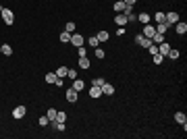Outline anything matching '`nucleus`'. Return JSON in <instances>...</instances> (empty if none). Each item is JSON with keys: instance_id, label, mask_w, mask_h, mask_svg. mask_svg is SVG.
<instances>
[{"instance_id": "f257e3e1", "label": "nucleus", "mask_w": 187, "mask_h": 139, "mask_svg": "<svg viewBox=\"0 0 187 139\" xmlns=\"http://www.w3.org/2000/svg\"><path fill=\"white\" fill-rule=\"evenodd\" d=\"M0 15H2V19H4V23H6V25H13V21H15V15H13V10L4 8V6H0Z\"/></svg>"}, {"instance_id": "f03ea898", "label": "nucleus", "mask_w": 187, "mask_h": 139, "mask_svg": "<svg viewBox=\"0 0 187 139\" xmlns=\"http://www.w3.org/2000/svg\"><path fill=\"white\" fill-rule=\"evenodd\" d=\"M135 44H137V46H141V48H148L152 42H150V40H148L143 33H137V35H135Z\"/></svg>"}, {"instance_id": "7ed1b4c3", "label": "nucleus", "mask_w": 187, "mask_h": 139, "mask_svg": "<svg viewBox=\"0 0 187 139\" xmlns=\"http://www.w3.org/2000/svg\"><path fill=\"white\" fill-rule=\"evenodd\" d=\"M141 33H143V35H145V38H148V40H152V35H154V33H156V27H154V25H150V23H148V25H143V31H141Z\"/></svg>"}, {"instance_id": "20e7f679", "label": "nucleus", "mask_w": 187, "mask_h": 139, "mask_svg": "<svg viewBox=\"0 0 187 139\" xmlns=\"http://www.w3.org/2000/svg\"><path fill=\"white\" fill-rule=\"evenodd\" d=\"M71 44L75 48L83 46V35H79V33H71Z\"/></svg>"}, {"instance_id": "39448f33", "label": "nucleus", "mask_w": 187, "mask_h": 139, "mask_svg": "<svg viewBox=\"0 0 187 139\" xmlns=\"http://www.w3.org/2000/svg\"><path fill=\"white\" fill-rule=\"evenodd\" d=\"M164 17H166V23H168V25H175V23H179V15H177V13H173V10H171V13H166Z\"/></svg>"}, {"instance_id": "423d86ee", "label": "nucleus", "mask_w": 187, "mask_h": 139, "mask_svg": "<svg viewBox=\"0 0 187 139\" xmlns=\"http://www.w3.org/2000/svg\"><path fill=\"white\" fill-rule=\"evenodd\" d=\"M114 23H117L119 27H125V25H127L129 21H127V17H125L123 13H117V17H114Z\"/></svg>"}, {"instance_id": "0eeeda50", "label": "nucleus", "mask_w": 187, "mask_h": 139, "mask_svg": "<svg viewBox=\"0 0 187 139\" xmlns=\"http://www.w3.org/2000/svg\"><path fill=\"white\" fill-rule=\"evenodd\" d=\"M25 112H27V108H25V106H17V108L13 110V116L19 121V118H23V116H25Z\"/></svg>"}, {"instance_id": "6e6552de", "label": "nucleus", "mask_w": 187, "mask_h": 139, "mask_svg": "<svg viewBox=\"0 0 187 139\" xmlns=\"http://www.w3.org/2000/svg\"><path fill=\"white\" fill-rule=\"evenodd\" d=\"M168 50H171V46H168V42H160V46H158V54H162V56H166V54H168Z\"/></svg>"}, {"instance_id": "1a4fd4ad", "label": "nucleus", "mask_w": 187, "mask_h": 139, "mask_svg": "<svg viewBox=\"0 0 187 139\" xmlns=\"http://www.w3.org/2000/svg\"><path fill=\"white\" fill-rule=\"evenodd\" d=\"M175 29H177V33H179V35H183V33H187V23H181V21H179V23H175Z\"/></svg>"}, {"instance_id": "9d476101", "label": "nucleus", "mask_w": 187, "mask_h": 139, "mask_svg": "<svg viewBox=\"0 0 187 139\" xmlns=\"http://www.w3.org/2000/svg\"><path fill=\"white\" fill-rule=\"evenodd\" d=\"M67 100H69L71 104H73V102H77V92H75L73 87H69V89H67Z\"/></svg>"}, {"instance_id": "9b49d317", "label": "nucleus", "mask_w": 187, "mask_h": 139, "mask_svg": "<svg viewBox=\"0 0 187 139\" xmlns=\"http://www.w3.org/2000/svg\"><path fill=\"white\" fill-rule=\"evenodd\" d=\"M100 89H102V93H104V95H112V93H114V87H112V85H108L106 81H104V85H102Z\"/></svg>"}, {"instance_id": "f8f14e48", "label": "nucleus", "mask_w": 187, "mask_h": 139, "mask_svg": "<svg viewBox=\"0 0 187 139\" xmlns=\"http://www.w3.org/2000/svg\"><path fill=\"white\" fill-rule=\"evenodd\" d=\"M168 27H171L168 23H158V27H156V33H160V35H164Z\"/></svg>"}, {"instance_id": "ddd939ff", "label": "nucleus", "mask_w": 187, "mask_h": 139, "mask_svg": "<svg viewBox=\"0 0 187 139\" xmlns=\"http://www.w3.org/2000/svg\"><path fill=\"white\" fill-rule=\"evenodd\" d=\"M79 69H90V58L88 56H79Z\"/></svg>"}, {"instance_id": "4468645a", "label": "nucleus", "mask_w": 187, "mask_h": 139, "mask_svg": "<svg viewBox=\"0 0 187 139\" xmlns=\"http://www.w3.org/2000/svg\"><path fill=\"white\" fill-rule=\"evenodd\" d=\"M100 95H102V89L96 87V85H92V87H90V98H100Z\"/></svg>"}, {"instance_id": "2eb2a0df", "label": "nucleus", "mask_w": 187, "mask_h": 139, "mask_svg": "<svg viewBox=\"0 0 187 139\" xmlns=\"http://www.w3.org/2000/svg\"><path fill=\"white\" fill-rule=\"evenodd\" d=\"M125 6H127V4H125L123 0H117V2H114V13H123Z\"/></svg>"}, {"instance_id": "dca6fc26", "label": "nucleus", "mask_w": 187, "mask_h": 139, "mask_svg": "<svg viewBox=\"0 0 187 139\" xmlns=\"http://www.w3.org/2000/svg\"><path fill=\"white\" fill-rule=\"evenodd\" d=\"M67 71H69L67 67H58V69H56V77H58V79H65V77H67Z\"/></svg>"}, {"instance_id": "f3484780", "label": "nucleus", "mask_w": 187, "mask_h": 139, "mask_svg": "<svg viewBox=\"0 0 187 139\" xmlns=\"http://www.w3.org/2000/svg\"><path fill=\"white\" fill-rule=\"evenodd\" d=\"M83 85H85V83H83L81 79H73V89H75V92H81Z\"/></svg>"}, {"instance_id": "a211bd4d", "label": "nucleus", "mask_w": 187, "mask_h": 139, "mask_svg": "<svg viewBox=\"0 0 187 139\" xmlns=\"http://www.w3.org/2000/svg\"><path fill=\"white\" fill-rule=\"evenodd\" d=\"M175 121H177L179 125H185V123H187V116L183 114V112H177V114H175Z\"/></svg>"}, {"instance_id": "6ab92c4d", "label": "nucleus", "mask_w": 187, "mask_h": 139, "mask_svg": "<svg viewBox=\"0 0 187 139\" xmlns=\"http://www.w3.org/2000/svg\"><path fill=\"white\" fill-rule=\"evenodd\" d=\"M137 21L143 23V25H148V23H150V15H148V13H141V15H137Z\"/></svg>"}, {"instance_id": "aec40b11", "label": "nucleus", "mask_w": 187, "mask_h": 139, "mask_svg": "<svg viewBox=\"0 0 187 139\" xmlns=\"http://www.w3.org/2000/svg\"><path fill=\"white\" fill-rule=\"evenodd\" d=\"M0 52H2L4 56H10V54H13V48L8 46V44H2V46H0Z\"/></svg>"}, {"instance_id": "412c9836", "label": "nucleus", "mask_w": 187, "mask_h": 139, "mask_svg": "<svg viewBox=\"0 0 187 139\" xmlns=\"http://www.w3.org/2000/svg\"><path fill=\"white\" fill-rule=\"evenodd\" d=\"M154 19H156V23H166V17H164V13H160V10L154 15Z\"/></svg>"}, {"instance_id": "4be33fe9", "label": "nucleus", "mask_w": 187, "mask_h": 139, "mask_svg": "<svg viewBox=\"0 0 187 139\" xmlns=\"http://www.w3.org/2000/svg\"><path fill=\"white\" fill-rule=\"evenodd\" d=\"M150 42H152V44H160V42H164V35H160V33H154Z\"/></svg>"}, {"instance_id": "5701e85b", "label": "nucleus", "mask_w": 187, "mask_h": 139, "mask_svg": "<svg viewBox=\"0 0 187 139\" xmlns=\"http://www.w3.org/2000/svg\"><path fill=\"white\" fill-rule=\"evenodd\" d=\"M50 123H52V127H54L56 131H65V127H67L65 123H58V121H50Z\"/></svg>"}, {"instance_id": "b1692460", "label": "nucleus", "mask_w": 187, "mask_h": 139, "mask_svg": "<svg viewBox=\"0 0 187 139\" xmlns=\"http://www.w3.org/2000/svg\"><path fill=\"white\" fill-rule=\"evenodd\" d=\"M96 38H98V42H106L108 40V31H100V33H96Z\"/></svg>"}, {"instance_id": "393cba45", "label": "nucleus", "mask_w": 187, "mask_h": 139, "mask_svg": "<svg viewBox=\"0 0 187 139\" xmlns=\"http://www.w3.org/2000/svg\"><path fill=\"white\" fill-rule=\"evenodd\" d=\"M60 42H62V44H69V42H71V33H69V31L60 33Z\"/></svg>"}, {"instance_id": "a878e982", "label": "nucleus", "mask_w": 187, "mask_h": 139, "mask_svg": "<svg viewBox=\"0 0 187 139\" xmlns=\"http://www.w3.org/2000/svg\"><path fill=\"white\" fill-rule=\"evenodd\" d=\"M54 121H58V123H67V114L65 112H56V118Z\"/></svg>"}, {"instance_id": "bb28decb", "label": "nucleus", "mask_w": 187, "mask_h": 139, "mask_svg": "<svg viewBox=\"0 0 187 139\" xmlns=\"http://www.w3.org/2000/svg\"><path fill=\"white\" fill-rule=\"evenodd\" d=\"M92 85H96V87H102V85H104V79H102V77H96V79H92Z\"/></svg>"}, {"instance_id": "cd10ccee", "label": "nucleus", "mask_w": 187, "mask_h": 139, "mask_svg": "<svg viewBox=\"0 0 187 139\" xmlns=\"http://www.w3.org/2000/svg\"><path fill=\"white\" fill-rule=\"evenodd\" d=\"M166 56H168V58H173V60H177V58H179V52H177V50H173V48H171V50H168V54H166Z\"/></svg>"}, {"instance_id": "c85d7f7f", "label": "nucleus", "mask_w": 187, "mask_h": 139, "mask_svg": "<svg viewBox=\"0 0 187 139\" xmlns=\"http://www.w3.org/2000/svg\"><path fill=\"white\" fill-rule=\"evenodd\" d=\"M56 112H58V110H54V108H50V110H48V121H54V118H56Z\"/></svg>"}, {"instance_id": "c756f323", "label": "nucleus", "mask_w": 187, "mask_h": 139, "mask_svg": "<svg viewBox=\"0 0 187 139\" xmlns=\"http://www.w3.org/2000/svg\"><path fill=\"white\" fill-rule=\"evenodd\" d=\"M148 50H150V54L154 56V54H158V44H150L148 46Z\"/></svg>"}, {"instance_id": "7c9ffc66", "label": "nucleus", "mask_w": 187, "mask_h": 139, "mask_svg": "<svg viewBox=\"0 0 187 139\" xmlns=\"http://www.w3.org/2000/svg\"><path fill=\"white\" fill-rule=\"evenodd\" d=\"M104 56H106V54H104V50H102V48H96V58H98V60H102Z\"/></svg>"}, {"instance_id": "2f4dec72", "label": "nucleus", "mask_w": 187, "mask_h": 139, "mask_svg": "<svg viewBox=\"0 0 187 139\" xmlns=\"http://www.w3.org/2000/svg\"><path fill=\"white\" fill-rule=\"evenodd\" d=\"M67 77H69V79H77V71H75V69H69V71H67Z\"/></svg>"}, {"instance_id": "473e14b6", "label": "nucleus", "mask_w": 187, "mask_h": 139, "mask_svg": "<svg viewBox=\"0 0 187 139\" xmlns=\"http://www.w3.org/2000/svg\"><path fill=\"white\" fill-rule=\"evenodd\" d=\"M88 44H90L92 48H98V38H96V35H92V38L88 40Z\"/></svg>"}, {"instance_id": "72a5a7b5", "label": "nucleus", "mask_w": 187, "mask_h": 139, "mask_svg": "<svg viewBox=\"0 0 187 139\" xmlns=\"http://www.w3.org/2000/svg\"><path fill=\"white\" fill-rule=\"evenodd\" d=\"M65 31L73 33V31H75V23H73V21H69V23H67V29H65Z\"/></svg>"}, {"instance_id": "f704fd0d", "label": "nucleus", "mask_w": 187, "mask_h": 139, "mask_svg": "<svg viewBox=\"0 0 187 139\" xmlns=\"http://www.w3.org/2000/svg\"><path fill=\"white\" fill-rule=\"evenodd\" d=\"M162 60H164V56H162V54H154V62H156V64H160Z\"/></svg>"}, {"instance_id": "c9c22d12", "label": "nucleus", "mask_w": 187, "mask_h": 139, "mask_svg": "<svg viewBox=\"0 0 187 139\" xmlns=\"http://www.w3.org/2000/svg\"><path fill=\"white\" fill-rule=\"evenodd\" d=\"M77 52H79V56H88V50H85L83 46H79V48H77Z\"/></svg>"}, {"instance_id": "e433bc0d", "label": "nucleus", "mask_w": 187, "mask_h": 139, "mask_svg": "<svg viewBox=\"0 0 187 139\" xmlns=\"http://www.w3.org/2000/svg\"><path fill=\"white\" fill-rule=\"evenodd\" d=\"M48 123H50V121H48V116H42V118H40V127H46Z\"/></svg>"}, {"instance_id": "4c0bfd02", "label": "nucleus", "mask_w": 187, "mask_h": 139, "mask_svg": "<svg viewBox=\"0 0 187 139\" xmlns=\"http://www.w3.org/2000/svg\"><path fill=\"white\" fill-rule=\"evenodd\" d=\"M123 2H125V4H127V6H133V4H135V2H137V0H123Z\"/></svg>"}]
</instances>
